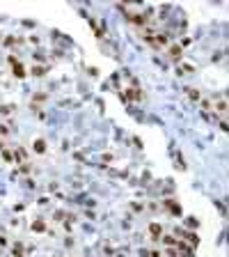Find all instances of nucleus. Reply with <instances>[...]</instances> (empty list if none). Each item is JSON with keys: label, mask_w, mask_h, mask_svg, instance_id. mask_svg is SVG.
Instances as JSON below:
<instances>
[{"label": "nucleus", "mask_w": 229, "mask_h": 257, "mask_svg": "<svg viewBox=\"0 0 229 257\" xmlns=\"http://www.w3.org/2000/svg\"><path fill=\"white\" fill-rule=\"evenodd\" d=\"M44 149H46V145H44L41 140H37V145H34V152H39V154H41Z\"/></svg>", "instance_id": "1"}]
</instances>
